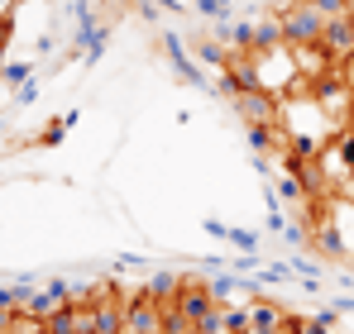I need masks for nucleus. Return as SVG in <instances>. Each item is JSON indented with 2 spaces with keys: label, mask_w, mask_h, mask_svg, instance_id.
I'll return each instance as SVG.
<instances>
[{
  "label": "nucleus",
  "mask_w": 354,
  "mask_h": 334,
  "mask_svg": "<svg viewBox=\"0 0 354 334\" xmlns=\"http://www.w3.org/2000/svg\"><path fill=\"white\" fill-rule=\"evenodd\" d=\"M278 19H283V43L288 48H316V39L326 29V14L311 10L306 0H278Z\"/></svg>",
  "instance_id": "obj_1"
},
{
  "label": "nucleus",
  "mask_w": 354,
  "mask_h": 334,
  "mask_svg": "<svg viewBox=\"0 0 354 334\" xmlns=\"http://www.w3.org/2000/svg\"><path fill=\"white\" fill-rule=\"evenodd\" d=\"M288 330H292L288 306H278V301H268V296L249 301V311H244V334H288Z\"/></svg>",
  "instance_id": "obj_2"
},
{
  "label": "nucleus",
  "mask_w": 354,
  "mask_h": 334,
  "mask_svg": "<svg viewBox=\"0 0 354 334\" xmlns=\"http://www.w3.org/2000/svg\"><path fill=\"white\" fill-rule=\"evenodd\" d=\"M316 48L330 57L335 67L354 53V29H350V14H335V19H326V29H321V39H316Z\"/></svg>",
  "instance_id": "obj_3"
},
{
  "label": "nucleus",
  "mask_w": 354,
  "mask_h": 334,
  "mask_svg": "<svg viewBox=\"0 0 354 334\" xmlns=\"http://www.w3.org/2000/svg\"><path fill=\"white\" fill-rule=\"evenodd\" d=\"M235 101V110L244 124H278V96H268V91H239V96H230Z\"/></svg>",
  "instance_id": "obj_4"
},
{
  "label": "nucleus",
  "mask_w": 354,
  "mask_h": 334,
  "mask_svg": "<svg viewBox=\"0 0 354 334\" xmlns=\"http://www.w3.org/2000/svg\"><path fill=\"white\" fill-rule=\"evenodd\" d=\"M206 291H211V301H216V306H249V301H259L254 282H239L235 273L211 277V282H206Z\"/></svg>",
  "instance_id": "obj_5"
},
{
  "label": "nucleus",
  "mask_w": 354,
  "mask_h": 334,
  "mask_svg": "<svg viewBox=\"0 0 354 334\" xmlns=\"http://www.w3.org/2000/svg\"><path fill=\"white\" fill-rule=\"evenodd\" d=\"M278 43H283L278 10H254V48H278Z\"/></svg>",
  "instance_id": "obj_6"
},
{
  "label": "nucleus",
  "mask_w": 354,
  "mask_h": 334,
  "mask_svg": "<svg viewBox=\"0 0 354 334\" xmlns=\"http://www.w3.org/2000/svg\"><path fill=\"white\" fill-rule=\"evenodd\" d=\"M206 229H211L216 239L235 244L239 253H254V248H259V234H254V229H235V224H221V220H206Z\"/></svg>",
  "instance_id": "obj_7"
},
{
  "label": "nucleus",
  "mask_w": 354,
  "mask_h": 334,
  "mask_svg": "<svg viewBox=\"0 0 354 334\" xmlns=\"http://www.w3.org/2000/svg\"><path fill=\"white\" fill-rule=\"evenodd\" d=\"M292 334H340V320H335V311L306 315V320H292Z\"/></svg>",
  "instance_id": "obj_8"
},
{
  "label": "nucleus",
  "mask_w": 354,
  "mask_h": 334,
  "mask_svg": "<svg viewBox=\"0 0 354 334\" xmlns=\"http://www.w3.org/2000/svg\"><path fill=\"white\" fill-rule=\"evenodd\" d=\"M29 72H34V62H24V57H19V62H5L0 81H5V86H24V81H29Z\"/></svg>",
  "instance_id": "obj_9"
},
{
  "label": "nucleus",
  "mask_w": 354,
  "mask_h": 334,
  "mask_svg": "<svg viewBox=\"0 0 354 334\" xmlns=\"http://www.w3.org/2000/svg\"><path fill=\"white\" fill-rule=\"evenodd\" d=\"M311 10H321L326 19H335V14H350V0H306Z\"/></svg>",
  "instance_id": "obj_10"
},
{
  "label": "nucleus",
  "mask_w": 354,
  "mask_h": 334,
  "mask_svg": "<svg viewBox=\"0 0 354 334\" xmlns=\"http://www.w3.org/2000/svg\"><path fill=\"white\" fill-rule=\"evenodd\" d=\"M72 119H77V115H62V119H53V124L44 129V139H39V144H48V148H53V144H62V129H67Z\"/></svg>",
  "instance_id": "obj_11"
},
{
  "label": "nucleus",
  "mask_w": 354,
  "mask_h": 334,
  "mask_svg": "<svg viewBox=\"0 0 354 334\" xmlns=\"http://www.w3.org/2000/svg\"><path fill=\"white\" fill-rule=\"evenodd\" d=\"M34 96H39V77H29V81H24V86L15 91V101H19V106H29Z\"/></svg>",
  "instance_id": "obj_12"
},
{
  "label": "nucleus",
  "mask_w": 354,
  "mask_h": 334,
  "mask_svg": "<svg viewBox=\"0 0 354 334\" xmlns=\"http://www.w3.org/2000/svg\"><path fill=\"white\" fill-rule=\"evenodd\" d=\"M0 311H15V286H0Z\"/></svg>",
  "instance_id": "obj_13"
},
{
  "label": "nucleus",
  "mask_w": 354,
  "mask_h": 334,
  "mask_svg": "<svg viewBox=\"0 0 354 334\" xmlns=\"http://www.w3.org/2000/svg\"><path fill=\"white\" fill-rule=\"evenodd\" d=\"M111 5H139V0H111Z\"/></svg>",
  "instance_id": "obj_14"
},
{
  "label": "nucleus",
  "mask_w": 354,
  "mask_h": 334,
  "mask_svg": "<svg viewBox=\"0 0 354 334\" xmlns=\"http://www.w3.org/2000/svg\"><path fill=\"white\" fill-rule=\"evenodd\" d=\"M350 29H354V5H350Z\"/></svg>",
  "instance_id": "obj_15"
},
{
  "label": "nucleus",
  "mask_w": 354,
  "mask_h": 334,
  "mask_svg": "<svg viewBox=\"0 0 354 334\" xmlns=\"http://www.w3.org/2000/svg\"><path fill=\"white\" fill-rule=\"evenodd\" d=\"M0 72H5V62H0Z\"/></svg>",
  "instance_id": "obj_16"
},
{
  "label": "nucleus",
  "mask_w": 354,
  "mask_h": 334,
  "mask_svg": "<svg viewBox=\"0 0 354 334\" xmlns=\"http://www.w3.org/2000/svg\"><path fill=\"white\" fill-rule=\"evenodd\" d=\"M288 334H292V330H288Z\"/></svg>",
  "instance_id": "obj_17"
}]
</instances>
